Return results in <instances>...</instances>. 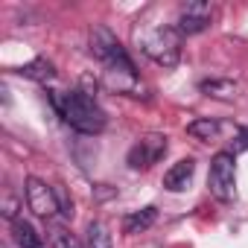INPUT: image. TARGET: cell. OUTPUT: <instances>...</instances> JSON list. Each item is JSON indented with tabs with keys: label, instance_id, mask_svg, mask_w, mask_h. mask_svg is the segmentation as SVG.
Segmentation results:
<instances>
[{
	"label": "cell",
	"instance_id": "12",
	"mask_svg": "<svg viewBox=\"0 0 248 248\" xmlns=\"http://www.w3.org/2000/svg\"><path fill=\"white\" fill-rule=\"evenodd\" d=\"M199 91L204 93V96H213V99H225V102H231L233 96H236V82H231V79H219V76H213V79H202L199 82Z\"/></svg>",
	"mask_w": 248,
	"mask_h": 248
},
{
	"label": "cell",
	"instance_id": "11",
	"mask_svg": "<svg viewBox=\"0 0 248 248\" xmlns=\"http://www.w3.org/2000/svg\"><path fill=\"white\" fill-rule=\"evenodd\" d=\"M21 73L27 76V79H32V82H41V85H47V82H56V64L50 62V59H44V56H38V59H32V62H27L24 67H21Z\"/></svg>",
	"mask_w": 248,
	"mask_h": 248
},
{
	"label": "cell",
	"instance_id": "2",
	"mask_svg": "<svg viewBox=\"0 0 248 248\" xmlns=\"http://www.w3.org/2000/svg\"><path fill=\"white\" fill-rule=\"evenodd\" d=\"M138 41H140L143 56H149L161 67H175L181 62V41H184V35L175 30V24L152 27L143 35H138Z\"/></svg>",
	"mask_w": 248,
	"mask_h": 248
},
{
	"label": "cell",
	"instance_id": "13",
	"mask_svg": "<svg viewBox=\"0 0 248 248\" xmlns=\"http://www.w3.org/2000/svg\"><path fill=\"white\" fill-rule=\"evenodd\" d=\"M219 132H222V123H219V120H213V117H199V120H193L190 126H187V135H190V138H196V140H204V143L216 140V138H219Z\"/></svg>",
	"mask_w": 248,
	"mask_h": 248
},
{
	"label": "cell",
	"instance_id": "7",
	"mask_svg": "<svg viewBox=\"0 0 248 248\" xmlns=\"http://www.w3.org/2000/svg\"><path fill=\"white\" fill-rule=\"evenodd\" d=\"M213 24V6L207 0H190L178 9V21H175V30L181 35H199L204 32L207 27Z\"/></svg>",
	"mask_w": 248,
	"mask_h": 248
},
{
	"label": "cell",
	"instance_id": "10",
	"mask_svg": "<svg viewBox=\"0 0 248 248\" xmlns=\"http://www.w3.org/2000/svg\"><path fill=\"white\" fill-rule=\"evenodd\" d=\"M12 239L18 242V248H47L44 236L32 228V222H27L24 216L12 222Z\"/></svg>",
	"mask_w": 248,
	"mask_h": 248
},
{
	"label": "cell",
	"instance_id": "3",
	"mask_svg": "<svg viewBox=\"0 0 248 248\" xmlns=\"http://www.w3.org/2000/svg\"><path fill=\"white\" fill-rule=\"evenodd\" d=\"M88 47H91V56L96 62H102L105 70H114V73H138V67L129 59L126 47L117 41V35L108 27H93L91 35H88Z\"/></svg>",
	"mask_w": 248,
	"mask_h": 248
},
{
	"label": "cell",
	"instance_id": "14",
	"mask_svg": "<svg viewBox=\"0 0 248 248\" xmlns=\"http://www.w3.org/2000/svg\"><path fill=\"white\" fill-rule=\"evenodd\" d=\"M85 248H114V242H111V233H108L105 222H91V225H88Z\"/></svg>",
	"mask_w": 248,
	"mask_h": 248
},
{
	"label": "cell",
	"instance_id": "4",
	"mask_svg": "<svg viewBox=\"0 0 248 248\" xmlns=\"http://www.w3.org/2000/svg\"><path fill=\"white\" fill-rule=\"evenodd\" d=\"M207 187H210V196L222 204L236 199V158H233V152L213 155L210 172H207Z\"/></svg>",
	"mask_w": 248,
	"mask_h": 248
},
{
	"label": "cell",
	"instance_id": "5",
	"mask_svg": "<svg viewBox=\"0 0 248 248\" xmlns=\"http://www.w3.org/2000/svg\"><path fill=\"white\" fill-rule=\"evenodd\" d=\"M167 149H170V138L161 135V132H149V135H143V138L129 149L126 164H129V170H135V172H146V170H152L155 164L164 161Z\"/></svg>",
	"mask_w": 248,
	"mask_h": 248
},
{
	"label": "cell",
	"instance_id": "15",
	"mask_svg": "<svg viewBox=\"0 0 248 248\" xmlns=\"http://www.w3.org/2000/svg\"><path fill=\"white\" fill-rule=\"evenodd\" d=\"M50 245L53 248H85L64 225H59V222H50Z\"/></svg>",
	"mask_w": 248,
	"mask_h": 248
},
{
	"label": "cell",
	"instance_id": "6",
	"mask_svg": "<svg viewBox=\"0 0 248 248\" xmlns=\"http://www.w3.org/2000/svg\"><path fill=\"white\" fill-rule=\"evenodd\" d=\"M24 196H27V207H30L38 219L53 222L56 216H62V210H59V199H56V187L47 184L44 178L30 175V178L24 181Z\"/></svg>",
	"mask_w": 248,
	"mask_h": 248
},
{
	"label": "cell",
	"instance_id": "16",
	"mask_svg": "<svg viewBox=\"0 0 248 248\" xmlns=\"http://www.w3.org/2000/svg\"><path fill=\"white\" fill-rule=\"evenodd\" d=\"M0 213H3V219H9V222H15V219H21V199L6 187L3 190V202H0Z\"/></svg>",
	"mask_w": 248,
	"mask_h": 248
},
{
	"label": "cell",
	"instance_id": "8",
	"mask_svg": "<svg viewBox=\"0 0 248 248\" xmlns=\"http://www.w3.org/2000/svg\"><path fill=\"white\" fill-rule=\"evenodd\" d=\"M193 175H196V161H193V158H181V161H175V164L164 172V190H170V193H184V190L190 187Z\"/></svg>",
	"mask_w": 248,
	"mask_h": 248
},
{
	"label": "cell",
	"instance_id": "1",
	"mask_svg": "<svg viewBox=\"0 0 248 248\" xmlns=\"http://www.w3.org/2000/svg\"><path fill=\"white\" fill-rule=\"evenodd\" d=\"M50 102H53L56 114L79 135H91L93 138V135L105 132V126H108L105 111L99 108V102L88 91H79V88L76 91H64V93L50 91Z\"/></svg>",
	"mask_w": 248,
	"mask_h": 248
},
{
	"label": "cell",
	"instance_id": "17",
	"mask_svg": "<svg viewBox=\"0 0 248 248\" xmlns=\"http://www.w3.org/2000/svg\"><path fill=\"white\" fill-rule=\"evenodd\" d=\"M56 199H59V210H62V216L70 219V216H73V199L67 196V190H64L62 184H56Z\"/></svg>",
	"mask_w": 248,
	"mask_h": 248
},
{
	"label": "cell",
	"instance_id": "9",
	"mask_svg": "<svg viewBox=\"0 0 248 248\" xmlns=\"http://www.w3.org/2000/svg\"><path fill=\"white\" fill-rule=\"evenodd\" d=\"M155 219H158V207L155 204L140 207V210H132V213L123 216V233H129V236L143 233V231H149L155 225Z\"/></svg>",
	"mask_w": 248,
	"mask_h": 248
}]
</instances>
